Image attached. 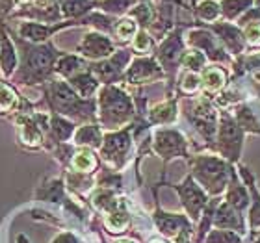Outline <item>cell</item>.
<instances>
[{
  "mask_svg": "<svg viewBox=\"0 0 260 243\" xmlns=\"http://www.w3.org/2000/svg\"><path fill=\"white\" fill-rule=\"evenodd\" d=\"M11 39L19 52V67H17L13 82L19 86H41L50 80L54 75V65L63 52L56 49L52 41L41 45L28 43L24 39L17 38L15 33L8 28Z\"/></svg>",
  "mask_w": 260,
  "mask_h": 243,
  "instance_id": "6da1fadb",
  "label": "cell"
},
{
  "mask_svg": "<svg viewBox=\"0 0 260 243\" xmlns=\"http://www.w3.org/2000/svg\"><path fill=\"white\" fill-rule=\"evenodd\" d=\"M45 100L49 104L52 114H58L61 117H69L76 121H87L93 117L95 102L89 98H82L76 95V91L69 86V82L50 78L45 84Z\"/></svg>",
  "mask_w": 260,
  "mask_h": 243,
  "instance_id": "7a4b0ae2",
  "label": "cell"
},
{
  "mask_svg": "<svg viewBox=\"0 0 260 243\" xmlns=\"http://www.w3.org/2000/svg\"><path fill=\"white\" fill-rule=\"evenodd\" d=\"M101 121L108 128H117L119 124L130 119L132 115V102L125 91L114 86H106L101 91Z\"/></svg>",
  "mask_w": 260,
  "mask_h": 243,
  "instance_id": "3957f363",
  "label": "cell"
},
{
  "mask_svg": "<svg viewBox=\"0 0 260 243\" xmlns=\"http://www.w3.org/2000/svg\"><path fill=\"white\" fill-rule=\"evenodd\" d=\"M71 26H82L80 21H61V22H54V24H45V22H32V21H21L15 26V36L17 38L24 39L28 43L34 45H41L47 43L52 39V36L65 28Z\"/></svg>",
  "mask_w": 260,
  "mask_h": 243,
  "instance_id": "277c9868",
  "label": "cell"
},
{
  "mask_svg": "<svg viewBox=\"0 0 260 243\" xmlns=\"http://www.w3.org/2000/svg\"><path fill=\"white\" fill-rule=\"evenodd\" d=\"M128 61H130V52H126V50H117V52H114V54L110 56L108 60L93 63L91 67H89V73H91L99 82L112 84V82H115L119 78Z\"/></svg>",
  "mask_w": 260,
  "mask_h": 243,
  "instance_id": "5b68a950",
  "label": "cell"
},
{
  "mask_svg": "<svg viewBox=\"0 0 260 243\" xmlns=\"http://www.w3.org/2000/svg\"><path fill=\"white\" fill-rule=\"evenodd\" d=\"M76 50L87 60H104V58H110L114 54L115 47L112 43V39L108 36H104L103 32H89L84 36Z\"/></svg>",
  "mask_w": 260,
  "mask_h": 243,
  "instance_id": "8992f818",
  "label": "cell"
},
{
  "mask_svg": "<svg viewBox=\"0 0 260 243\" xmlns=\"http://www.w3.org/2000/svg\"><path fill=\"white\" fill-rule=\"evenodd\" d=\"M19 67V52L11 39L6 22H0V73L4 78H13Z\"/></svg>",
  "mask_w": 260,
  "mask_h": 243,
  "instance_id": "52a82bcc",
  "label": "cell"
},
{
  "mask_svg": "<svg viewBox=\"0 0 260 243\" xmlns=\"http://www.w3.org/2000/svg\"><path fill=\"white\" fill-rule=\"evenodd\" d=\"M103 141H104L103 158L106 162H112V163H115V165H119L130 149V132L128 130L114 132V134L106 135Z\"/></svg>",
  "mask_w": 260,
  "mask_h": 243,
  "instance_id": "ba28073f",
  "label": "cell"
},
{
  "mask_svg": "<svg viewBox=\"0 0 260 243\" xmlns=\"http://www.w3.org/2000/svg\"><path fill=\"white\" fill-rule=\"evenodd\" d=\"M184 149V137L175 130H158L156 135H154V151L166 160L182 154Z\"/></svg>",
  "mask_w": 260,
  "mask_h": 243,
  "instance_id": "9c48e42d",
  "label": "cell"
},
{
  "mask_svg": "<svg viewBox=\"0 0 260 243\" xmlns=\"http://www.w3.org/2000/svg\"><path fill=\"white\" fill-rule=\"evenodd\" d=\"M164 76V71L154 60L149 58H140L130 65L126 71V82L130 84H145V82L158 80Z\"/></svg>",
  "mask_w": 260,
  "mask_h": 243,
  "instance_id": "30bf717a",
  "label": "cell"
},
{
  "mask_svg": "<svg viewBox=\"0 0 260 243\" xmlns=\"http://www.w3.org/2000/svg\"><path fill=\"white\" fill-rule=\"evenodd\" d=\"M61 21H80L95 10V0H58Z\"/></svg>",
  "mask_w": 260,
  "mask_h": 243,
  "instance_id": "8fae6325",
  "label": "cell"
},
{
  "mask_svg": "<svg viewBox=\"0 0 260 243\" xmlns=\"http://www.w3.org/2000/svg\"><path fill=\"white\" fill-rule=\"evenodd\" d=\"M180 58H182V39H180V32H173L158 50V60L162 61L164 67H171Z\"/></svg>",
  "mask_w": 260,
  "mask_h": 243,
  "instance_id": "7c38bea8",
  "label": "cell"
},
{
  "mask_svg": "<svg viewBox=\"0 0 260 243\" xmlns=\"http://www.w3.org/2000/svg\"><path fill=\"white\" fill-rule=\"evenodd\" d=\"M128 17H132V19L138 22V26H141V30H149V28H152V24L156 22L158 10L151 0H140V2L128 11Z\"/></svg>",
  "mask_w": 260,
  "mask_h": 243,
  "instance_id": "4fadbf2b",
  "label": "cell"
},
{
  "mask_svg": "<svg viewBox=\"0 0 260 243\" xmlns=\"http://www.w3.org/2000/svg\"><path fill=\"white\" fill-rule=\"evenodd\" d=\"M84 71H86V61L76 54H61L54 65V75L67 78V80Z\"/></svg>",
  "mask_w": 260,
  "mask_h": 243,
  "instance_id": "5bb4252c",
  "label": "cell"
},
{
  "mask_svg": "<svg viewBox=\"0 0 260 243\" xmlns=\"http://www.w3.org/2000/svg\"><path fill=\"white\" fill-rule=\"evenodd\" d=\"M69 86L76 91V95L82 98H89L93 93L97 91L99 80L89 73V71H84V73H78L73 78H69Z\"/></svg>",
  "mask_w": 260,
  "mask_h": 243,
  "instance_id": "9a60e30c",
  "label": "cell"
},
{
  "mask_svg": "<svg viewBox=\"0 0 260 243\" xmlns=\"http://www.w3.org/2000/svg\"><path fill=\"white\" fill-rule=\"evenodd\" d=\"M73 140H75V145H82V147L103 145V134H101L99 126H95V124H84V126H80L75 132Z\"/></svg>",
  "mask_w": 260,
  "mask_h": 243,
  "instance_id": "2e32d148",
  "label": "cell"
},
{
  "mask_svg": "<svg viewBox=\"0 0 260 243\" xmlns=\"http://www.w3.org/2000/svg\"><path fill=\"white\" fill-rule=\"evenodd\" d=\"M140 0H95V8L101 10V13L114 17L128 13Z\"/></svg>",
  "mask_w": 260,
  "mask_h": 243,
  "instance_id": "e0dca14e",
  "label": "cell"
},
{
  "mask_svg": "<svg viewBox=\"0 0 260 243\" xmlns=\"http://www.w3.org/2000/svg\"><path fill=\"white\" fill-rule=\"evenodd\" d=\"M71 167L75 169L76 173H91L93 169L97 167V158L89 149H80L71 158Z\"/></svg>",
  "mask_w": 260,
  "mask_h": 243,
  "instance_id": "ac0fdd59",
  "label": "cell"
},
{
  "mask_svg": "<svg viewBox=\"0 0 260 243\" xmlns=\"http://www.w3.org/2000/svg\"><path fill=\"white\" fill-rule=\"evenodd\" d=\"M112 32H114L121 41L126 43V41L136 38V33L140 32V26H138V22H136L132 17L123 15L114 22V30H112Z\"/></svg>",
  "mask_w": 260,
  "mask_h": 243,
  "instance_id": "d6986e66",
  "label": "cell"
},
{
  "mask_svg": "<svg viewBox=\"0 0 260 243\" xmlns=\"http://www.w3.org/2000/svg\"><path fill=\"white\" fill-rule=\"evenodd\" d=\"M177 117V108L175 102H162L151 110V121L152 123H171Z\"/></svg>",
  "mask_w": 260,
  "mask_h": 243,
  "instance_id": "ffe728a7",
  "label": "cell"
},
{
  "mask_svg": "<svg viewBox=\"0 0 260 243\" xmlns=\"http://www.w3.org/2000/svg\"><path fill=\"white\" fill-rule=\"evenodd\" d=\"M61 191H63V184H61V180L52 179V180H49V182H45V186L39 188L38 199L58 200L61 197Z\"/></svg>",
  "mask_w": 260,
  "mask_h": 243,
  "instance_id": "44dd1931",
  "label": "cell"
},
{
  "mask_svg": "<svg viewBox=\"0 0 260 243\" xmlns=\"http://www.w3.org/2000/svg\"><path fill=\"white\" fill-rule=\"evenodd\" d=\"M203 84H205L206 89L217 91V89L223 86V73L219 69H216V67L206 69L205 73H203Z\"/></svg>",
  "mask_w": 260,
  "mask_h": 243,
  "instance_id": "7402d4cb",
  "label": "cell"
},
{
  "mask_svg": "<svg viewBox=\"0 0 260 243\" xmlns=\"http://www.w3.org/2000/svg\"><path fill=\"white\" fill-rule=\"evenodd\" d=\"M219 13H221V10H219V6H217L214 0H203V2L197 6V15H199L203 21H214V19L219 17Z\"/></svg>",
  "mask_w": 260,
  "mask_h": 243,
  "instance_id": "603a6c76",
  "label": "cell"
},
{
  "mask_svg": "<svg viewBox=\"0 0 260 243\" xmlns=\"http://www.w3.org/2000/svg\"><path fill=\"white\" fill-rule=\"evenodd\" d=\"M132 47L138 54H149V50L152 49V38L147 30H140L136 33V38L132 39Z\"/></svg>",
  "mask_w": 260,
  "mask_h": 243,
  "instance_id": "cb8c5ba5",
  "label": "cell"
},
{
  "mask_svg": "<svg viewBox=\"0 0 260 243\" xmlns=\"http://www.w3.org/2000/svg\"><path fill=\"white\" fill-rule=\"evenodd\" d=\"M180 63L184 65L186 69L199 71L205 65V56L201 54V52H197V50H188V52H182Z\"/></svg>",
  "mask_w": 260,
  "mask_h": 243,
  "instance_id": "d4e9b609",
  "label": "cell"
},
{
  "mask_svg": "<svg viewBox=\"0 0 260 243\" xmlns=\"http://www.w3.org/2000/svg\"><path fill=\"white\" fill-rule=\"evenodd\" d=\"M251 4V0H225L223 2V11H225V15L227 17H236L240 11L247 10Z\"/></svg>",
  "mask_w": 260,
  "mask_h": 243,
  "instance_id": "484cf974",
  "label": "cell"
},
{
  "mask_svg": "<svg viewBox=\"0 0 260 243\" xmlns=\"http://www.w3.org/2000/svg\"><path fill=\"white\" fill-rule=\"evenodd\" d=\"M15 10V0H0V22H6V19H10Z\"/></svg>",
  "mask_w": 260,
  "mask_h": 243,
  "instance_id": "4316f807",
  "label": "cell"
},
{
  "mask_svg": "<svg viewBox=\"0 0 260 243\" xmlns=\"http://www.w3.org/2000/svg\"><path fill=\"white\" fill-rule=\"evenodd\" d=\"M245 38L251 45H258L260 43V24L258 22H253L245 28Z\"/></svg>",
  "mask_w": 260,
  "mask_h": 243,
  "instance_id": "83f0119b",
  "label": "cell"
},
{
  "mask_svg": "<svg viewBox=\"0 0 260 243\" xmlns=\"http://www.w3.org/2000/svg\"><path fill=\"white\" fill-rule=\"evenodd\" d=\"M199 87V78L195 75H188L184 78V82H182V89H184L186 93H191V91H195Z\"/></svg>",
  "mask_w": 260,
  "mask_h": 243,
  "instance_id": "f1b7e54d",
  "label": "cell"
},
{
  "mask_svg": "<svg viewBox=\"0 0 260 243\" xmlns=\"http://www.w3.org/2000/svg\"><path fill=\"white\" fill-rule=\"evenodd\" d=\"M156 243H160V241H156Z\"/></svg>",
  "mask_w": 260,
  "mask_h": 243,
  "instance_id": "f546056e",
  "label": "cell"
},
{
  "mask_svg": "<svg viewBox=\"0 0 260 243\" xmlns=\"http://www.w3.org/2000/svg\"><path fill=\"white\" fill-rule=\"evenodd\" d=\"M15 4H17V2H15Z\"/></svg>",
  "mask_w": 260,
  "mask_h": 243,
  "instance_id": "4dcf8cb0",
  "label": "cell"
}]
</instances>
